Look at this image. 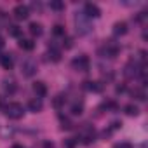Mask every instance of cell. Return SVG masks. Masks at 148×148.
<instances>
[{
	"label": "cell",
	"instance_id": "obj_19",
	"mask_svg": "<svg viewBox=\"0 0 148 148\" xmlns=\"http://www.w3.org/2000/svg\"><path fill=\"white\" fill-rule=\"evenodd\" d=\"M4 89H5L9 94H14V92H16V84H14V80H4Z\"/></svg>",
	"mask_w": 148,
	"mask_h": 148
},
{
	"label": "cell",
	"instance_id": "obj_6",
	"mask_svg": "<svg viewBox=\"0 0 148 148\" xmlns=\"http://www.w3.org/2000/svg\"><path fill=\"white\" fill-rule=\"evenodd\" d=\"M119 52H120V47H119L117 44H113V42H106L105 47L101 49V54H103L105 58H115Z\"/></svg>",
	"mask_w": 148,
	"mask_h": 148
},
{
	"label": "cell",
	"instance_id": "obj_2",
	"mask_svg": "<svg viewBox=\"0 0 148 148\" xmlns=\"http://www.w3.org/2000/svg\"><path fill=\"white\" fill-rule=\"evenodd\" d=\"M5 115L12 120H18L25 115V108L19 103H9V105H5Z\"/></svg>",
	"mask_w": 148,
	"mask_h": 148
},
{
	"label": "cell",
	"instance_id": "obj_4",
	"mask_svg": "<svg viewBox=\"0 0 148 148\" xmlns=\"http://www.w3.org/2000/svg\"><path fill=\"white\" fill-rule=\"evenodd\" d=\"M71 66H73V70H77V71H87L89 66H91V61H89V58L86 54H80V56H77L75 59L71 61Z\"/></svg>",
	"mask_w": 148,
	"mask_h": 148
},
{
	"label": "cell",
	"instance_id": "obj_13",
	"mask_svg": "<svg viewBox=\"0 0 148 148\" xmlns=\"http://www.w3.org/2000/svg\"><path fill=\"white\" fill-rule=\"evenodd\" d=\"M84 87H86L87 91H91V92H101V91H103V86H101L99 82H92V80L84 82Z\"/></svg>",
	"mask_w": 148,
	"mask_h": 148
},
{
	"label": "cell",
	"instance_id": "obj_20",
	"mask_svg": "<svg viewBox=\"0 0 148 148\" xmlns=\"http://www.w3.org/2000/svg\"><path fill=\"white\" fill-rule=\"evenodd\" d=\"M64 101H66V96L58 94V96L54 98V101H52V106H54V108H61V106L64 105Z\"/></svg>",
	"mask_w": 148,
	"mask_h": 148
},
{
	"label": "cell",
	"instance_id": "obj_31",
	"mask_svg": "<svg viewBox=\"0 0 148 148\" xmlns=\"http://www.w3.org/2000/svg\"><path fill=\"white\" fill-rule=\"evenodd\" d=\"M120 125H122V122H113V124H112V129H119Z\"/></svg>",
	"mask_w": 148,
	"mask_h": 148
},
{
	"label": "cell",
	"instance_id": "obj_21",
	"mask_svg": "<svg viewBox=\"0 0 148 148\" xmlns=\"http://www.w3.org/2000/svg\"><path fill=\"white\" fill-rule=\"evenodd\" d=\"M82 112H84L82 103H73L71 105V115H82Z\"/></svg>",
	"mask_w": 148,
	"mask_h": 148
},
{
	"label": "cell",
	"instance_id": "obj_3",
	"mask_svg": "<svg viewBox=\"0 0 148 148\" xmlns=\"http://www.w3.org/2000/svg\"><path fill=\"white\" fill-rule=\"evenodd\" d=\"M139 73H145V66L143 68H139V64L136 63V61H129L127 64H125V70H124V75L127 77V79H134V77H138Z\"/></svg>",
	"mask_w": 148,
	"mask_h": 148
},
{
	"label": "cell",
	"instance_id": "obj_14",
	"mask_svg": "<svg viewBox=\"0 0 148 148\" xmlns=\"http://www.w3.org/2000/svg\"><path fill=\"white\" fill-rule=\"evenodd\" d=\"M0 64L4 66V70H11V68L14 66V59H12V56H9V54L0 56Z\"/></svg>",
	"mask_w": 148,
	"mask_h": 148
},
{
	"label": "cell",
	"instance_id": "obj_10",
	"mask_svg": "<svg viewBox=\"0 0 148 148\" xmlns=\"http://www.w3.org/2000/svg\"><path fill=\"white\" fill-rule=\"evenodd\" d=\"M113 33L119 37V35H125L127 33V23L125 21H117L113 25Z\"/></svg>",
	"mask_w": 148,
	"mask_h": 148
},
{
	"label": "cell",
	"instance_id": "obj_8",
	"mask_svg": "<svg viewBox=\"0 0 148 148\" xmlns=\"http://www.w3.org/2000/svg\"><path fill=\"white\" fill-rule=\"evenodd\" d=\"M84 14L87 16V18H99L101 16V9L96 5V4H86L84 5Z\"/></svg>",
	"mask_w": 148,
	"mask_h": 148
},
{
	"label": "cell",
	"instance_id": "obj_18",
	"mask_svg": "<svg viewBox=\"0 0 148 148\" xmlns=\"http://www.w3.org/2000/svg\"><path fill=\"white\" fill-rule=\"evenodd\" d=\"M47 56H49V59H51V61H54V63H58V61L61 59V52H59L58 49H54V47H51V49H49Z\"/></svg>",
	"mask_w": 148,
	"mask_h": 148
},
{
	"label": "cell",
	"instance_id": "obj_22",
	"mask_svg": "<svg viewBox=\"0 0 148 148\" xmlns=\"http://www.w3.org/2000/svg\"><path fill=\"white\" fill-rule=\"evenodd\" d=\"M59 120H61V129H63V131H70V129H71V125H73V124H71L66 117H63V115H61V117H59Z\"/></svg>",
	"mask_w": 148,
	"mask_h": 148
},
{
	"label": "cell",
	"instance_id": "obj_33",
	"mask_svg": "<svg viewBox=\"0 0 148 148\" xmlns=\"http://www.w3.org/2000/svg\"><path fill=\"white\" fill-rule=\"evenodd\" d=\"M12 148H25V146H23V145H14Z\"/></svg>",
	"mask_w": 148,
	"mask_h": 148
},
{
	"label": "cell",
	"instance_id": "obj_27",
	"mask_svg": "<svg viewBox=\"0 0 148 148\" xmlns=\"http://www.w3.org/2000/svg\"><path fill=\"white\" fill-rule=\"evenodd\" d=\"M75 145H77V139H75V138L64 139V146H66V148H75Z\"/></svg>",
	"mask_w": 148,
	"mask_h": 148
},
{
	"label": "cell",
	"instance_id": "obj_24",
	"mask_svg": "<svg viewBox=\"0 0 148 148\" xmlns=\"http://www.w3.org/2000/svg\"><path fill=\"white\" fill-rule=\"evenodd\" d=\"M132 96H134L136 99H139V101H145V98H146L143 89H134V91H132Z\"/></svg>",
	"mask_w": 148,
	"mask_h": 148
},
{
	"label": "cell",
	"instance_id": "obj_15",
	"mask_svg": "<svg viewBox=\"0 0 148 148\" xmlns=\"http://www.w3.org/2000/svg\"><path fill=\"white\" fill-rule=\"evenodd\" d=\"M28 32H30L33 37H40L44 30H42V25H40V23L33 21V23H30V26H28Z\"/></svg>",
	"mask_w": 148,
	"mask_h": 148
},
{
	"label": "cell",
	"instance_id": "obj_11",
	"mask_svg": "<svg viewBox=\"0 0 148 148\" xmlns=\"http://www.w3.org/2000/svg\"><path fill=\"white\" fill-rule=\"evenodd\" d=\"M33 91H35V94H37L38 99L44 98V96L47 94V87H45L44 82H35V84H33Z\"/></svg>",
	"mask_w": 148,
	"mask_h": 148
},
{
	"label": "cell",
	"instance_id": "obj_29",
	"mask_svg": "<svg viewBox=\"0 0 148 148\" xmlns=\"http://www.w3.org/2000/svg\"><path fill=\"white\" fill-rule=\"evenodd\" d=\"M63 45H64L66 49H70V47L73 45V42H71V38H70V37H64V42H63Z\"/></svg>",
	"mask_w": 148,
	"mask_h": 148
},
{
	"label": "cell",
	"instance_id": "obj_23",
	"mask_svg": "<svg viewBox=\"0 0 148 148\" xmlns=\"http://www.w3.org/2000/svg\"><path fill=\"white\" fill-rule=\"evenodd\" d=\"M49 5H51L52 11H63V9H64V4L59 2V0H51V4H49Z\"/></svg>",
	"mask_w": 148,
	"mask_h": 148
},
{
	"label": "cell",
	"instance_id": "obj_16",
	"mask_svg": "<svg viewBox=\"0 0 148 148\" xmlns=\"http://www.w3.org/2000/svg\"><path fill=\"white\" fill-rule=\"evenodd\" d=\"M19 47H21L23 51H32V49L35 47V42L30 40V38H19Z\"/></svg>",
	"mask_w": 148,
	"mask_h": 148
},
{
	"label": "cell",
	"instance_id": "obj_9",
	"mask_svg": "<svg viewBox=\"0 0 148 148\" xmlns=\"http://www.w3.org/2000/svg\"><path fill=\"white\" fill-rule=\"evenodd\" d=\"M80 139H82V143H84V145H91V143H94V141H96V131L89 127V129L80 136Z\"/></svg>",
	"mask_w": 148,
	"mask_h": 148
},
{
	"label": "cell",
	"instance_id": "obj_7",
	"mask_svg": "<svg viewBox=\"0 0 148 148\" xmlns=\"http://www.w3.org/2000/svg\"><path fill=\"white\" fill-rule=\"evenodd\" d=\"M12 14H14V18H16L18 21H23V19H26V18L30 16V9H28L26 5L19 4V5H16V7H14Z\"/></svg>",
	"mask_w": 148,
	"mask_h": 148
},
{
	"label": "cell",
	"instance_id": "obj_12",
	"mask_svg": "<svg viewBox=\"0 0 148 148\" xmlns=\"http://www.w3.org/2000/svg\"><path fill=\"white\" fill-rule=\"evenodd\" d=\"M42 101L38 99V98H33V99H30L28 101V108H30V112H33V113H38V112H42Z\"/></svg>",
	"mask_w": 148,
	"mask_h": 148
},
{
	"label": "cell",
	"instance_id": "obj_34",
	"mask_svg": "<svg viewBox=\"0 0 148 148\" xmlns=\"http://www.w3.org/2000/svg\"><path fill=\"white\" fill-rule=\"evenodd\" d=\"M2 45H4V38H2V37H0V47H2Z\"/></svg>",
	"mask_w": 148,
	"mask_h": 148
},
{
	"label": "cell",
	"instance_id": "obj_25",
	"mask_svg": "<svg viewBox=\"0 0 148 148\" xmlns=\"http://www.w3.org/2000/svg\"><path fill=\"white\" fill-rule=\"evenodd\" d=\"M9 33L12 37H21V28L16 26V25H12V26H9Z\"/></svg>",
	"mask_w": 148,
	"mask_h": 148
},
{
	"label": "cell",
	"instance_id": "obj_5",
	"mask_svg": "<svg viewBox=\"0 0 148 148\" xmlns=\"http://www.w3.org/2000/svg\"><path fill=\"white\" fill-rule=\"evenodd\" d=\"M21 71H23L25 77H33L37 73V61H33L32 58H26L21 63Z\"/></svg>",
	"mask_w": 148,
	"mask_h": 148
},
{
	"label": "cell",
	"instance_id": "obj_30",
	"mask_svg": "<svg viewBox=\"0 0 148 148\" xmlns=\"http://www.w3.org/2000/svg\"><path fill=\"white\" fill-rule=\"evenodd\" d=\"M115 91H117V94H120V92H124V91H125V86H124V84H122V86H117V87H115Z\"/></svg>",
	"mask_w": 148,
	"mask_h": 148
},
{
	"label": "cell",
	"instance_id": "obj_26",
	"mask_svg": "<svg viewBox=\"0 0 148 148\" xmlns=\"http://www.w3.org/2000/svg\"><path fill=\"white\" fill-rule=\"evenodd\" d=\"M52 33H54V35H58V37H64V26L56 25V26L52 28Z\"/></svg>",
	"mask_w": 148,
	"mask_h": 148
},
{
	"label": "cell",
	"instance_id": "obj_28",
	"mask_svg": "<svg viewBox=\"0 0 148 148\" xmlns=\"http://www.w3.org/2000/svg\"><path fill=\"white\" fill-rule=\"evenodd\" d=\"M113 148H132V145H131V143H127V141H122V143H117Z\"/></svg>",
	"mask_w": 148,
	"mask_h": 148
},
{
	"label": "cell",
	"instance_id": "obj_17",
	"mask_svg": "<svg viewBox=\"0 0 148 148\" xmlns=\"http://www.w3.org/2000/svg\"><path fill=\"white\" fill-rule=\"evenodd\" d=\"M124 112H125L127 115H131V117H136V115L139 113V108H138L136 105L129 103V105H125V106H124Z\"/></svg>",
	"mask_w": 148,
	"mask_h": 148
},
{
	"label": "cell",
	"instance_id": "obj_32",
	"mask_svg": "<svg viewBox=\"0 0 148 148\" xmlns=\"http://www.w3.org/2000/svg\"><path fill=\"white\" fill-rule=\"evenodd\" d=\"M44 146H45V148H54V145H52V143H44Z\"/></svg>",
	"mask_w": 148,
	"mask_h": 148
},
{
	"label": "cell",
	"instance_id": "obj_1",
	"mask_svg": "<svg viewBox=\"0 0 148 148\" xmlns=\"http://www.w3.org/2000/svg\"><path fill=\"white\" fill-rule=\"evenodd\" d=\"M75 25H77L79 35H87V33H91V30H92V26H91V23H89V18H87L84 12L75 16Z\"/></svg>",
	"mask_w": 148,
	"mask_h": 148
}]
</instances>
